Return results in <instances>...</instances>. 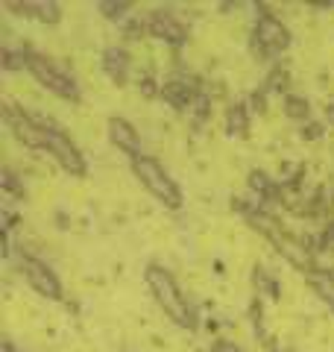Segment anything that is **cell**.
<instances>
[{
  "label": "cell",
  "instance_id": "cell-1",
  "mask_svg": "<svg viewBox=\"0 0 334 352\" xmlns=\"http://www.w3.org/2000/svg\"><path fill=\"white\" fill-rule=\"evenodd\" d=\"M144 282H147V288L153 294V300L159 302V308L170 317V323L185 329V332H199V311L185 296L176 276L164 267V264L150 261L147 270H144Z\"/></svg>",
  "mask_w": 334,
  "mask_h": 352
},
{
  "label": "cell",
  "instance_id": "cell-2",
  "mask_svg": "<svg viewBox=\"0 0 334 352\" xmlns=\"http://www.w3.org/2000/svg\"><path fill=\"white\" fill-rule=\"evenodd\" d=\"M247 44L255 62H273L293 44V32L282 18L270 12L267 3H255V24Z\"/></svg>",
  "mask_w": 334,
  "mask_h": 352
},
{
  "label": "cell",
  "instance_id": "cell-3",
  "mask_svg": "<svg viewBox=\"0 0 334 352\" xmlns=\"http://www.w3.org/2000/svg\"><path fill=\"white\" fill-rule=\"evenodd\" d=\"M129 168L135 173V179L147 188V194L153 197L159 206H164L167 212H179L185 206V194L179 188V182L173 179L170 173L164 170V164L150 156V153H141V156L129 159Z\"/></svg>",
  "mask_w": 334,
  "mask_h": 352
},
{
  "label": "cell",
  "instance_id": "cell-4",
  "mask_svg": "<svg viewBox=\"0 0 334 352\" xmlns=\"http://www.w3.org/2000/svg\"><path fill=\"white\" fill-rule=\"evenodd\" d=\"M36 118H38V126L44 132V156H50L68 176L82 179V176L88 173L85 153L76 147V141L65 132V126L56 118H50V115H36Z\"/></svg>",
  "mask_w": 334,
  "mask_h": 352
},
{
  "label": "cell",
  "instance_id": "cell-5",
  "mask_svg": "<svg viewBox=\"0 0 334 352\" xmlns=\"http://www.w3.org/2000/svg\"><path fill=\"white\" fill-rule=\"evenodd\" d=\"M27 71L32 74V80H36L44 91H50L53 97H59V100H68V103H82V88L76 82V76L68 74L62 68L56 59H50L47 53H38L32 50L27 53Z\"/></svg>",
  "mask_w": 334,
  "mask_h": 352
},
{
  "label": "cell",
  "instance_id": "cell-6",
  "mask_svg": "<svg viewBox=\"0 0 334 352\" xmlns=\"http://www.w3.org/2000/svg\"><path fill=\"white\" fill-rule=\"evenodd\" d=\"M199 91H205L203 80H199L194 71H188L185 65H176V68L167 74L164 82H162V100L179 115L191 112V106H194Z\"/></svg>",
  "mask_w": 334,
  "mask_h": 352
},
{
  "label": "cell",
  "instance_id": "cell-7",
  "mask_svg": "<svg viewBox=\"0 0 334 352\" xmlns=\"http://www.w3.org/2000/svg\"><path fill=\"white\" fill-rule=\"evenodd\" d=\"M0 112H3V124L6 129L12 132V138L18 141L21 147H27L32 153H44V132L38 126V118L27 112L24 106H18L12 97H3V106H0Z\"/></svg>",
  "mask_w": 334,
  "mask_h": 352
},
{
  "label": "cell",
  "instance_id": "cell-8",
  "mask_svg": "<svg viewBox=\"0 0 334 352\" xmlns=\"http://www.w3.org/2000/svg\"><path fill=\"white\" fill-rule=\"evenodd\" d=\"M15 261H18V273L24 276V282L38 296H44V300H53V302H62L65 300L62 279L56 276V270L50 267L47 261H41L38 256H30V252H18Z\"/></svg>",
  "mask_w": 334,
  "mask_h": 352
},
{
  "label": "cell",
  "instance_id": "cell-9",
  "mask_svg": "<svg viewBox=\"0 0 334 352\" xmlns=\"http://www.w3.org/2000/svg\"><path fill=\"white\" fill-rule=\"evenodd\" d=\"M147 36L164 41L167 47L179 50V47H185V44L191 41V27H188L185 21L173 12V9L155 6V9L147 12Z\"/></svg>",
  "mask_w": 334,
  "mask_h": 352
},
{
  "label": "cell",
  "instance_id": "cell-10",
  "mask_svg": "<svg viewBox=\"0 0 334 352\" xmlns=\"http://www.w3.org/2000/svg\"><path fill=\"white\" fill-rule=\"evenodd\" d=\"M267 241H270L273 250H276L287 264H293L296 270L308 273V270L320 267V264H317V252L305 244L302 235H291L287 229H278V232H276L273 238H267Z\"/></svg>",
  "mask_w": 334,
  "mask_h": 352
},
{
  "label": "cell",
  "instance_id": "cell-11",
  "mask_svg": "<svg viewBox=\"0 0 334 352\" xmlns=\"http://www.w3.org/2000/svg\"><path fill=\"white\" fill-rule=\"evenodd\" d=\"M6 12H12L18 18H27V21H38V24H47V27H56L62 24V3H56V0H24V3H18V0H6L3 3Z\"/></svg>",
  "mask_w": 334,
  "mask_h": 352
},
{
  "label": "cell",
  "instance_id": "cell-12",
  "mask_svg": "<svg viewBox=\"0 0 334 352\" xmlns=\"http://www.w3.org/2000/svg\"><path fill=\"white\" fill-rule=\"evenodd\" d=\"M106 132H109V141H111V147H118L124 156L129 159H135L141 156V132L135 129V124L126 118H120V115H111L109 118V124H106Z\"/></svg>",
  "mask_w": 334,
  "mask_h": 352
},
{
  "label": "cell",
  "instance_id": "cell-13",
  "mask_svg": "<svg viewBox=\"0 0 334 352\" xmlns=\"http://www.w3.org/2000/svg\"><path fill=\"white\" fill-rule=\"evenodd\" d=\"M100 68L115 85H126L132 80V56L124 44H109L100 53Z\"/></svg>",
  "mask_w": 334,
  "mask_h": 352
},
{
  "label": "cell",
  "instance_id": "cell-14",
  "mask_svg": "<svg viewBox=\"0 0 334 352\" xmlns=\"http://www.w3.org/2000/svg\"><path fill=\"white\" fill-rule=\"evenodd\" d=\"M223 124H226V135L229 138H249V124H252V109L247 100H235L226 106V115H223Z\"/></svg>",
  "mask_w": 334,
  "mask_h": 352
},
{
  "label": "cell",
  "instance_id": "cell-15",
  "mask_svg": "<svg viewBox=\"0 0 334 352\" xmlns=\"http://www.w3.org/2000/svg\"><path fill=\"white\" fill-rule=\"evenodd\" d=\"M305 282H308V288L314 291L317 300L334 314V273L329 267H314L305 273Z\"/></svg>",
  "mask_w": 334,
  "mask_h": 352
},
{
  "label": "cell",
  "instance_id": "cell-16",
  "mask_svg": "<svg viewBox=\"0 0 334 352\" xmlns=\"http://www.w3.org/2000/svg\"><path fill=\"white\" fill-rule=\"evenodd\" d=\"M252 285H255V291H258V296H267V300H273V302L282 300V282L267 267H261V264L252 267Z\"/></svg>",
  "mask_w": 334,
  "mask_h": 352
},
{
  "label": "cell",
  "instance_id": "cell-17",
  "mask_svg": "<svg viewBox=\"0 0 334 352\" xmlns=\"http://www.w3.org/2000/svg\"><path fill=\"white\" fill-rule=\"evenodd\" d=\"M282 112L302 126V124H308V120H311V100H308V97H302V94L291 91L287 97H282Z\"/></svg>",
  "mask_w": 334,
  "mask_h": 352
},
{
  "label": "cell",
  "instance_id": "cell-18",
  "mask_svg": "<svg viewBox=\"0 0 334 352\" xmlns=\"http://www.w3.org/2000/svg\"><path fill=\"white\" fill-rule=\"evenodd\" d=\"M264 88L270 94H291L287 88H291V71H287V65H282V62H273L270 65V71H267V76H264Z\"/></svg>",
  "mask_w": 334,
  "mask_h": 352
},
{
  "label": "cell",
  "instance_id": "cell-19",
  "mask_svg": "<svg viewBox=\"0 0 334 352\" xmlns=\"http://www.w3.org/2000/svg\"><path fill=\"white\" fill-rule=\"evenodd\" d=\"M0 188H3L6 200H24V197H27L24 179L18 176V170L12 168V164H6V168L0 170Z\"/></svg>",
  "mask_w": 334,
  "mask_h": 352
},
{
  "label": "cell",
  "instance_id": "cell-20",
  "mask_svg": "<svg viewBox=\"0 0 334 352\" xmlns=\"http://www.w3.org/2000/svg\"><path fill=\"white\" fill-rule=\"evenodd\" d=\"M27 53H30V47H12V44H3V47H0V68H3L6 74L27 71Z\"/></svg>",
  "mask_w": 334,
  "mask_h": 352
},
{
  "label": "cell",
  "instance_id": "cell-21",
  "mask_svg": "<svg viewBox=\"0 0 334 352\" xmlns=\"http://www.w3.org/2000/svg\"><path fill=\"white\" fill-rule=\"evenodd\" d=\"M97 12L103 15L106 21H111V24H124V21L132 15V3L129 0H100L97 3Z\"/></svg>",
  "mask_w": 334,
  "mask_h": 352
},
{
  "label": "cell",
  "instance_id": "cell-22",
  "mask_svg": "<svg viewBox=\"0 0 334 352\" xmlns=\"http://www.w3.org/2000/svg\"><path fill=\"white\" fill-rule=\"evenodd\" d=\"M211 106H214L211 94H208V91H199L197 100H194V106H191V112H188V118H191V124H194L197 132H203V126L211 120Z\"/></svg>",
  "mask_w": 334,
  "mask_h": 352
},
{
  "label": "cell",
  "instance_id": "cell-23",
  "mask_svg": "<svg viewBox=\"0 0 334 352\" xmlns=\"http://www.w3.org/2000/svg\"><path fill=\"white\" fill-rule=\"evenodd\" d=\"M249 326H252V335L261 340V344H267L270 340V335H267V323H264V302H261V296L255 294L252 300H249Z\"/></svg>",
  "mask_w": 334,
  "mask_h": 352
},
{
  "label": "cell",
  "instance_id": "cell-24",
  "mask_svg": "<svg viewBox=\"0 0 334 352\" xmlns=\"http://www.w3.org/2000/svg\"><path fill=\"white\" fill-rule=\"evenodd\" d=\"M120 36H124L126 41H141L144 36H147V15H129L124 24H120Z\"/></svg>",
  "mask_w": 334,
  "mask_h": 352
},
{
  "label": "cell",
  "instance_id": "cell-25",
  "mask_svg": "<svg viewBox=\"0 0 334 352\" xmlns=\"http://www.w3.org/2000/svg\"><path fill=\"white\" fill-rule=\"evenodd\" d=\"M138 91L144 94V97H162V82L155 80V74L153 71H144V74H138Z\"/></svg>",
  "mask_w": 334,
  "mask_h": 352
},
{
  "label": "cell",
  "instance_id": "cell-26",
  "mask_svg": "<svg viewBox=\"0 0 334 352\" xmlns=\"http://www.w3.org/2000/svg\"><path fill=\"white\" fill-rule=\"evenodd\" d=\"M299 138H302V141H320V138H326V124H322V120H308V124L299 126Z\"/></svg>",
  "mask_w": 334,
  "mask_h": 352
},
{
  "label": "cell",
  "instance_id": "cell-27",
  "mask_svg": "<svg viewBox=\"0 0 334 352\" xmlns=\"http://www.w3.org/2000/svg\"><path fill=\"white\" fill-rule=\"evenodd\" d=\"M267 97H270V91H267V88L261 85V88H255V91L249 94V109L252 112H258V115H267Z\"/></svg>",
  "mask_w": 334,
  "mask_h": 352
},
{
  "label": "cell",
  "instance_id": "cell-28",
  "mask_svg": "<svg viewBox=\"0 0 334 352\" xmlns=\"http://www.w3.org/2000/svg\"><path fill=\"white\" fill-rule=\"evenodd\" d=\"M208 352H243V349L229 338H214L211 340V346H208Z\"/></svg>",
  "mask_w": 334,
  "mask_h": 352
},
{
  "label": "cell",
  "instance_id": "cell-29",
  "mask_svg": "<svg viewBox=\"0 0 334 352\" xmlns=\"http://www.w3.org/2000/svg\"><path fill=\"white\" fill-rule=\"evenodd\" d=\"M322 115H326V124H329V126H334V100H331V103H326V109H322Z\"/></svg>",
  "mask_w": 334,
  "mask_h": 352
},
{
  "label": "cell",
  "instance_id": "cell-30",
  "mask_svg": "<svg viewBox=\"0 0 334 352\" xmlns=\"http://www.w3.org/2000/svg\"><path fill=\"white\" fill-rule=\"evenodd\" d=\"M326 220H329V223H334V200H331V206H329V217H326Z\"/></svg>",
  "mask_w": 334,
  "mask_h": 352
},
{
  "label": "cell",
  "instance_id": "cell-31",
  "mask_svg": "<svg viewBox=\"0 0 334 352\" xmlns=\"http://www.w3.org/2000/svg\"><path fill=\"white\" fill-rule=\"evenodd\" d=\"M285 352H296V349H285Z\"/></svg>",
  "mask_w": 334,
  "mask_h": 352
}]
</instances>
